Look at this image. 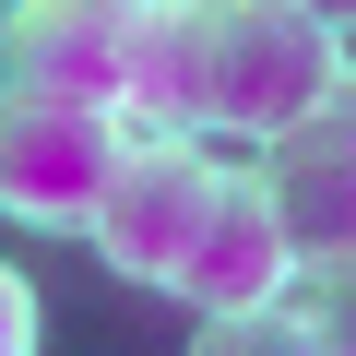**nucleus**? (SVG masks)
<instances>
[{
  "label": "nucleus",
  "instance_id": "1",
  "mask_svg": "<svg viewBox=\"0 0 356 356\" xmlns=\"http://www.w3.org/2000/svg\"><path fill=\"white\" fill-rule=\"evenodd\" d=\"M191 24H202V131L238 143H273L344 72V24H321L309 0H191Z\"/></svg>",
  "mask_w": 356,
  "mask_h": 356
},
{
  "label": "nucleus",
  "instance_id": "2",
  "mask_svg": "<svg viewBox=\"0 0 356 356\" xmlns=\"http://www.w3.org/2000/svg\"><path fill=\"white\" fill-rule=\"evenodd\" d=\"M214 202H226V166L191 131H131V154H119V178H107L83 238H95V261L119 285H178V261L202 250Z\"/></svg>",
  "mask_w": 356,
  "mask_h": 356
},
{
  "label": "nucleus",
  "instance_id": "3",
  "mask_svg": "<svg viewBox=\"0 0 356 356\" xmlns=\"http://www.w3.org/2000/svg\"><path fill=\"white\" fill-rule=\"evenodd\" d=\"M131 154V119L119 107H72V95H13L0 83V214L36 226V238H83L107 178Z\"/></svg>",
  "mask_w": 356,
  "mask_h": 356
},
{
  "label": "nucleus",
  "instance_id": "4",
  "mask_svg": "<svg viewBox=\"0 0 356 356\" xmlns=\"http://www.w3.org/2000/svg\"><path fill=\"white\" fill-rule=\"evenodd\" d=\"M297 273H309V250H297V226L273 214L261 166H226V202H214L202 250L178 261V285H166V297H191L202 321H261V309H285V285H297Z\"/></svg>",
  "mask_w": 356,
  "mask_h": 356
},
{
  "label": "nucleus",
  "instance_id": "5",
  "mask_svg": "<svg viewBox=\"0 0 356 356\" xmlns=\"http://www.w3.org/2000/svg\"><path fill=\"white\" fill-rule=\"evenodd\" d=\"M0 83L119 107L131 95V0H13L0 13Z\"/></svg>",
  "mask_w": 356,
  "mask_h": 356
},
{
  "label": "nucleus",
  "instance_id": "6",
  "mask_svg": "<svg viewBox=\"0 0 356 356\" xmlns=\"http://www.w3.org/2000/svg\"><path fill=\"white\" fill-rule=\"evenodd\" d=\"M261 191H273V214L297 226V250H344V238H356V131H344L332 107L285 119V131L261 143Z\"/></svg>",
  "mask_w": 356,
  "mask_h": 356
},
{
  "label": "nucleus",
  "instance_id": "7",
  "mask_svg": "<svg viewBox=\"0 0 356 356\" xmlns=\"http://www.w3.org/2000/svg\"><path fill=\"white\" fill-rule=\"evenodd\" d=\"M131 131H202V24L191 0H131Z\"/></svg>",
  "mask_w": 356,
  "mask_h": 356
},
{
  "label": "nucleus",
  "instance_id": "8",
  "mask_svg": "<svg viewBox=\"0 0 356 356\" xmlns=\"http://www.w3.org/2000/svg\"><path fill=\"white\" fill-rule=\"evenodd\" d=\"M309 321H321V356H356V238L309 250Z\"/></svg>",
  "mask_w": 356,
  "mask_h": 356
},
{
  "label": "nucleus",
  "instance_id": "9",
  "mask_svg": "<svg viewBox=\"0 0 356 356\" xmlns=\"http://www.w3.org/2000/svg\"><path fill=\"white\" fill-rule=\"evenodd\" d=\"M24 344H36V285L0 261V356H24Z\"/></svg>",
  "mask_w": 356,
  "mask_h": 356
},
{
  "label": "nucleus",
  "instance_id": "10",
  "mask_svg": "<svg viewBox=\"0 0 356 356\" xmlns=\"http://www.w3.org/2000/svg\"><path fill=\"white\" fill-rule=\"evenodd\" d=\"M321 107H332V119H344V131H356V60H344V72H332V95H321Z\"/></svg>",
  "mask_w": 356,
  "mask_h": 356
},
{
  "label": "nucleus",
  "instance_id": "11",
  "mask_svg": "<svg viewBox=\"0 0 356 356\" xmlns=\"http://www.w3.org/2000/svg\"><path fill=\"white\" fill-rule=\"evenodd\" d=\"M309 13H321V24H344V36H356V0H309Z\"/></svg>",
  "mask_w": 356,
  "mask_h": 356
}]
</instances>
